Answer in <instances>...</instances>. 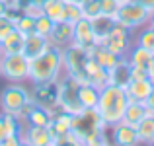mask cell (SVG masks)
<instances>
[{
    "label": "cell",
    "mask_w": 154,
    "mask_h": 146,
    "mask_svg": "<svg viewBox=\"0 0 154 146\" xmlns=\"http://www.w3.org/2000/svg\"><path fill=\"white\" fill-rule=\"evenodd\" d=\"M64 74L63 49L49 45L39 56L29 59V82L31 84H55Z\"/></svg>",
    "instance_id": "cell-1"
},
{
    "label": "cell",
    "mask_w": 154,
    "mask_h": 146,
    "mask_svg": "<svg viewBox=\"0 0 154 146\" xmlns=\"http://www.w3.org/2000/svg\"><path fill=\"white\" fill-rule=\"evenodd\" d=\"M127 103H129V96L125 88L115 86V84H105L100 90V99L98 105H96V111L100 113L102 121L109 129L111 125L123 121Z\"/></svg>",
    "instance_id": "cell-2"
},
{
    "label": "cell",
    "mask_w": 154,
    "mask_h": 146,
    "mask_svg": "<svg viewBox=\"0 0 154 146\" xmlns=\"http://www.w3.org/2000/svg\"><path fill=\"white\" fill-rule=\"evenodd\" d=\"M31 101V92L22 86V82H12L0 92V111L10 113L22 119L26 105Z\"/></svg>",
    "instance_id": "cell-3"
},
{
    "label": "cell",
    "mask_w": 154,
    "mask_h": 146,
    "mask_svg": "<svg viewBox=\"0 0 154 146\" xmlns=\"http://www.w3.org/2000/svg\"><path fill=\"white\" fill-rule=\"evenodd\" d=\"M78 88L80 82L76 78H72L70 74L64 72L57 82V101H59V109L68 111L72 115H78L84 111L82 103L78 99Z\"/></svg>",
    "instance_id": "cell-4"
},
{
    "label": "cell",
    "mask_w": 154,
    "mask_h": 146,
    "mask_svg": "<svg viewBox=\"0 0 154 146\" xmlns=\"http://www.w3.org/2000/svg\"><path fill=\"white\" fill-rule=\"evenodd\" d=\"M115 22L129 27L131 31H135V29H140V27L148 26L150 12L140 2H137V0H127V2L119 4V10L115 14Z\"/></svg>",
    "instance_id": "cell-5"
},
{
    "label": "cell",
    "mask_w": 154,
    "mask_h": 146,
    "mask_svg": "<svg viewBox=\"0 0 154 146\" xmlns=\"http://www.w3.org/2000/svg\"><path fill=\"white\" fill-rule=\"evenodd\" d=\"M0 76L6 78L8 82H29V59L23 53L2 55Z\"/></svg>",
    "instance_id": "cell-6"
},
{
    "label": "cell",
    "mask_w": 154,
    "mask_h": 146,
    "mask_svg": "<svg viewBox=\"0 0 154 146\" xmlns=\"http://www.w3.org/2000/svg\"><path fill=\"white\" fill-rule=\"evenodd\" d=\"M63 56H64V72L70 74L72 78H76L80 84L88 82L86 80V62L90 59V53L84 51L78 45H68L66 49H63Z\"/></svg>",
    "instance_id": "cell-7"
},
{
    "label": "cell",
    "mask_w": 154,
    "mask_h": 146,
    "mask_svg": "<svg viewBox=\"0 0 154 146\" xmlns=\"http://www.w3.org/2000/svg\"><path fill=\"white\" fill-rule=\"evenodd\" d=\"M131 33H133V31L129 29V27H125V26H121V23L115 22V26L111 27V31H109V33L105 35L100 43L105 45L111 53H115V55L127 56L129 49H131L133 43H135V41H133V37H131Z\"/></svg>",
    "instance_id": "cell-8"
},
{
    "label": "cell",
    "mask_w": 154,
    "mask_h": 146,
    "mask_svg": "<svg viewBox=\"0 0 154 146\" xmlns=\"http://www.w3.org/2000/svg\"><path fill=\"white\" fill-rule=\"evenodd\" d=\"M98 37L94 33L92 22L88 18H80L78 22H74V45L82 47L84 51L92 53V49L98 45Z\"/></svg>",
    "instance_id": "cell-9"
},
{
    "label": "cell",
    "mask_w": 154,
    "mask_h": 146,
    "mask_svg": "<svg viewBox=\"0 0 154 146\" xmlns=\"http://www.w3.org/2000/svg\"><path fill=\"white\" fill-rule=\"evenodd\" d=\"M33 103L47 107L51 113L59 111V101H57V82L55 84H35L33 94H31Z\"/></svg>",
    "instance_id": "cell-10"
},
{
    "label": "cell",
    "mask_w": 154,
    "mask_h": 146,
    "mask_svg": "<svg viewBox=\"0 0 154 146\" xmlns=\"http://www.w3.org/2000/svg\"><path fill=\"white\" fill-rule=\"evenodd\" d=\"M111 132V142L119 144V146H135L139 144V135H137V127L135 125H129L125 121L111 125L107 129Z\"/></svg>",
    "instance_id": "cell-11"
},
{
    "label": "cell",
    "mask_w": 154,
    "mask_h": 146,
    "mask_svg": "<svg viewBox=\"0 0 154 146\" xmlns=\"http://www.w3.org/2000/svg\"><path fill=\"white\" fill-rule=\"evenodd\" d=\"M49 43L59 49H66L68 45L74 43V23L70 22H57L49 35Z\"/></svg>",
    "instance_id": "cell-12"
},
{
    "label": "cell",
    "mask_w": 154,
    "mask_h": 146,
    "mask_svg": "<svg viewBox=\"0 0 154 146\" xmlns=\"http://www.w3.org/2000/svg\"><path fill=\"white\" fill-rule=\"evenodd\" d=\"M22 142L29 146H49L53 144V136L47 127H31V125H23L22 131Z\"/></svg>",
    "instance_id": "cell-13"
},
{
    "label": "cell",
    "mask_w": 154,
    "mask_h": 146,
    "mask_svg": "<svg viewBox=\"0 0 154 146\" xmlns=\"http://www.w3.org/2000/svg\"><path fill=\"white\" fill-rule=\"evenodd\" d=\"M127 90L129 99H135V101H146L148 96L152 94L154 90V80L148 76V78H140V80H131V82L125 86Z\"/></svg>",
    "instance_id": "cell-14"
},
{
    "label": "cell",
    "mask_w": 154,
    "mask_h": 146,
    "mask_svg": "<svg viewBox=\"0 0 154 146\" xmlns=\"http://www.w3.org/2000/svg\"><path fill=\"white\" fill-rule=\"evenodd\" d=\"M131 62H129L127 56H121L115 62V66L109 70V84H115V86L125 88L131 82Z\"/></svg>",
    "instance_id": "cell-15"
},
{
    "label": "cell",
    "mask_w": 154,
    "mask_h": 146,
    "mask_svg": "<svg viewBox=\"0 0 154 146\" xmlns=\"http://www.w3.org/2000/svg\"><path fill=\"white\" fill-rule=\"evenodd\" d=\"M49 45H51L49 39L33 31V33L26 35V41H23V55H26L27 59H35V56H39L43 51H47Z\"/></svg>",
    "instance_id": "cell-16"
},
{
    "label": "cell",
    "mask_w": 154,
    "mask_h": 146,
    "mask_svg": "<svg viewBox=\"0 0 154 146\" xmlns=\"http://www.w3.org/2000/svg\"><path fill=\"white\" fill-rule=\"evenodd\" d=\"M127 59L129 62H131V66H137V68H144V70H148L154 60V53L148 51V49L137 45V43H133V47L129 49L127 53Z\"/></svg>",
    "instance_id": "cell-17"
},
{
    "label": "cell",
    "mask_w": 154,
    "mask_h": 146,
    "mask_svg": "<svg viewBox=\"0 0 154 146\" xmlns=\"http://www.w3.org/2000/svg\"><path fill=\"white\" fill-rule=\"evenodd\" d=\"M84 70H86V80L90 84H94V86H98L100 90H102L105 84H109V70H105L103 66H100L92 56L88 59Z\"/></svg>",
    "instance_id": "cell-18"
},
{
    "label": "cell",
    "mask_w": 154,
    "mask_h": 146,
    "mask_svg": "<svg viewBox=\"0 0 154 146\" xmlns=\"http://www.w3.org/2000/svg\"><path fill=\"white\" fill-rule=\"evenodd\" d=\"M90 56L96 60V62L100 64V66H103L105 70H111L113 66H115V62L121 59L119 55H115V53H111L105 45H102V43H98L94 49H92Z\"/></svg>",
    "instance_id": "cell-19"
},
{
    "label": "cell",
    "mask_w": 154,
    "mask_h": 146,
    "mask_svg": "<svg viewBox=\"0 0 154 146\" xmlns=\"http://www.w3.org/2000/svg\"><path fill=\"white\" fill-rule=\"evenodd\" d=\"M148 107L144 101H135V99H129L127 103V109H125V115H123V121L129 125H137L148 115Z\"/></svg>",
    "instance_id": "cell-20"
},
{
    "label": "cell",
    "mask_w": 154,
    "mask_h": 146,
    "mask_svg": "<svg viewBox=\"0 0 154 146\" xmlns=\"http://www.w3.org/2000/svg\"><path fill=\"white\" fill-rule=\"evenodd\" d=\"M78 99H80V103H82L84 109H96L98 99H100V88L94 86V84H90V82L80 84V88H78Z\"/></svg>",
    "instance_id": "cell-21"
},
{
    "label": "cell",
    "mask_w": 154,
    "mask_h": 146,
    "mask_svg": "<svg viewBox=\"0 0 154 146\" xmlns=\"http://www.w3.org/2000/svg\"><path fill=\"white\" fill-rule=\"evenodd\" d=\"M23 41H26V35H23L22 31H18V29L10 31V33L0 41V45H2V55L23 53Z\"/></svg>",
    "instance_id": "cell-22"
},
{
    "label": "cell",
    "mask_w": 154,
    "mask_h": 146,
    "mask_svg": "<svg viewBox=\"0 0 154 146\" xmlns=\"http://www.w3.org/2000/svg\"><path fill=\"white\" fill-rule=\"evenodd\" d=\"M137 127V135H139V142L143 144H152L154 142V115L148 113L140 123L135 125Z\"/></svg>",
    "instance_id": "cell-23"
},
{
    "label": "cell",
    "mask_w": 154,
    "mask_h": 146,
    "mask_svg": "<svg viewBox=\"0 0 154 146\" xmlns=\"http://www.w3.org/2000/svg\"><path fill=\"white\" fill-rule=\"evenodd\" d=\"M64 8H66V2L64 0H45L41 4V10L45 16H49L53 22H64Z\"/></svg>",
    "instance_id": "cell-24"
},
{
    "label": "cell",
    "mask_w": 154,
    "mask_h": 146,
    "mask_svg": "<svg viewBox=\"0 0 154 146\" xmlns=\"http://www.w3.org/2000/svg\"><path fill=\"white\" fill-rule=\"evenodd\" d=\"M90 22H92V27H94V33H96V37H98V41H102L105 35L111 31V27L115 26V18L105 16V14H100L98 18L90 20Z\"/></svg>",
    "instance_id": "cell-25"
},
{
    "label": "cell",
    "mask_w": 154,
    "mask_h": 146,
    "mask_svg": "<svg viewBox=\"0 0 154 146\" xmlns=\"http://www.w3.org/2000/svg\"><path fill=\"white\" fill-rule=\"evenodd\" d=\"M135 43L154 53V27L150 26V23L144 26V27H140V31L137 33V37H135Z\"/></svg>",
    "instance_id": "cell-26"
},
{
    "label": "cell",
    "mask_w": 154,
    "mask_h": 146,
    "mask_svg": "<svg viewBox=\"0 0 154 146\" xmlns=\"http://www.w3.org/2000/svg\"><path fill=\"white\" fill-rule=\"evenodd\" d=\"M16 29L18 31H22L23 35H29V33H33L35 31V18L33 16H29V14H18L16 16Z\"/></svg>",
    "instance_id": "cell-27"
},
{
    "label": "cell",
    "mask_w": 154,
    "mask_h": 146,
    "mask_svg": "<svg viewBox=\"0 0 154 146\" xmlns=\"http://www.w3.org/2000/svg\"><path fill=\"white\" fill-rule=\"evenodd\" d=\"M53 27H55V22H53L49 16L39 14L37 18H35V33H39V35H43V37L49 39V35H51Z\"/></svg>",
    "instance_id": "cell-28"
},
{
    "label": "cell",
    "mask_w": 154,
    "mask_h": 146,
    "mask_svg": "<svg viewBox=\"0 0 154 146\" xmlns=\"http://www.w3.org/2000/svg\"><path fill=\"white\" fill-rule=\"evenodd\" d=\"M82 16L88 20H94L102 14V6H100V0H84L82 4Z\"/></svg>",
    "instance_id": "cell-29"
},
{
    "label": "cell",
    "mask_w": 154,
    "mask_h": 146,
    "mask_svg": "<svg viewBox=\"0 0 154 146\" xmlns=\"http://www.w3.org/2000/svg\"><path fill=\"white\" fill-rule=\"evenodd\" d=\"M66 2V0H64ZM80 18H84L82 16V6L80 4H74V2H66V8H64V20L70 23L78 22Z\"/></svg>",
    "instance_id": "cell-30"
},
{
    "label": "cell",
    "mask_w": 154,
    "mask_h": 146,
    "mask_svg": "<svg viewBox=\"0 0 154 146\" xmlns=\"http://www.w3.org/2000/svg\"><path fill=\"white\" fill-rule=\"evenodd\" d=\"M16 29V22H14V18H10L8 14H4V16H0V41H2L4 37H6L10 31H14Z\"/></svg>",
    "instance_id": "cell-31"
},
{
    "label": "cell",
    "mask_w": 154,
    "mask_h": 146,
    "mask_svg": "<svg viewBox=\"0 0 154 146\" xmlns=\"http://www.w3.org/2000/svg\"><path fill=\"white\" fill-rule=\"evenodd\" d=\"M100 6H102V14L111 16V18H115L117 10H119V2L117 0H100Z\"/></svg>",
    "instance_id": "cell-32"
},
{
    "label": "cell",
    "mask_w": 154,
    "mask_h": 146,
    "mask_svg": "<svg viewBox=\"0 0 154 146\" xmlns=\"http://www.w3.org/2000/svg\"><path fill=\"white\" fill-rule=\"evenodd\" d=\"M18 144H23L22 142V135H6L0 146H18Z\"/></svg>",
    "instance_id": "cell-33"
},
{
    "label": "cell",
    "mask_w": 154,
    "mask_h": 146,
    "mask_svg": "<svg viewBox=\"0 0 154 146\" xmlns=\"http://www.w3.org/2000/svg\"><path fill=\"white\" fill-rule=\"evenodd\" d=\"M137 2H140V4H143V6L148 10V12H150V14L154 12V0H137Z\"/></svg>",
    "instance_id": "cell-34"
},
{
    "label": "cell",
    "mask_w": 154,
    "mask_h": 146,
    "mask_svg": "<svg viewBox=\"0 0 154 146\" xmlns=\"http://www.w3.org/2000/svg\"><path fill=\"white\" fill-rule=\"evenodd\" d=\"M144 103H146V107H148V111H154V90H152V94L150 96H148V99L146 101H144Z\"/></svg>",
    "instance_id": "cell-35"
},
{
    "label": "cell",
    "mask_w": 154,
    "mask_h": 146,
    "mask_svg": "<svg viewBox=\"0 0 154 146\" xmlns=\"http://www.w3.org/2000/svg\"><path fill=\"white\" fill-rule=\"evenodd\" d=\"M4 136H6V127H4V121H2V115H0V144H2Z\"/></svg>",
    "instance_id": "cell-36"
},
{
    "label": "cell",
    "mask_w": 154,
    "mask_h": 146,
    "mask_svg": "<svg viewBox=\"0 0 154 146\" xmlns=\"http://www.w3.org/2000/svg\"><path fill=\"white\" fill-rule=\"evenodd\" d=\"M8 12V6H6V0H0V16H4Z\"/></svg>",
    "instance_id": "cell-37"
},
{
    "label": "cell",
    "mask_w": 154,
    "mask_h": 146,
    "mask_svg": "<svg viewBox=\"0 0 154 146\" xmlns=\"http://www.w3.org/2000/svg\"><path fill=\"white\" fill-rule=\"evenodd\" d=\"M27 2H33V4H37V6H41V4L45 2V0H27Z\"/></svg>",
    "instance_id": "cell-38"
},
{
    "label": "cell",
    "mask_w": 154,
    "mask_h": 146,
    "mask_svg": "<svg viewBox=\"0 0 154 146\" xmlns=\"http://www.w3.org/2000/svg\"><path fill=\"white\" fill-rule=\"evenodd\" d=\"M66 2H74V4H82L84 0H66Z\"/></svg>",
    "instance_id": "cell-39"
},
{
    "label": "cell",
    "mask_w": 154,
    "mask_h": 146,
    "mask_svg": "<svg viewBox=\"0 0 154 146\" xmlns=\"http://www.w3.org/2000/svg\"><path fill=\"white\" fill-rule=\"evenodd\" d=\"M148 23H150V26H154V12L150 14V22H148Z\"/></svg>",
    "instance_id": "cell-40"
},
{
    "label": "cell",
    "mask_w": 154,
    "mask_h": 146,
    "mask_svg": "<svg viewBox=\"0 0 154 146\" xmlns=\"http://www.w3.org/2000/svg\"><path fill=\"white\" fill-rule=\"evenodd\" d=\"M0 59H2V45H0Z\"/></svg>",
    "instance_id": "cell-41"
},
{
    "label": "cell",
    "mask_w": 154,
    "mask_h": 146,
    "mask_svg": "<svg viewBox=\"0 0 154 146\" xmlns=\"http://www.w3.org/2000/svg\"><path fill=\"white\" fill-rule=\"evenodd\" d=\"M117 2H119V4H123V2H127V0H117Z\"/></svg>",
    "instance_id": "cell-42"
},
{
    "label": "cell",
    "mask_w": 154,
    "mask_h": 146,
    "mask_svg": "<svg viewBox=\"0 0 154 146\" xmlns=\"http://www.w3.org/2000/svg\"><path fill=\"white\" fill-rule=\"evenodd\" d=\"M20 2H26V0H20Z\"/></svg>",
    "instance_id": "cell-43"
},
{
    "label": "cell",
    "mask_w": 154,
    "mask_h": 146,
    "mask_svg": "<svg viewBox=\"0 0 154 146\" xmlns=\"http://www.w3.org/2000/svg\"><path fill=\"white\" fill-rule=\"evenodd\" d=\"M152 115H154V111H152Z\"/></svg>",
    "instance_id": "cell-44"
},
{
    "label": "cell",
    "mask_w": 154,
    "mask_h": 146,
    "mask_svg": "<svg viewBox=\"0 0 154 146\" xmlns=\"http://www.w3.org/2000/svg\"><path fill=\"white\" fill-rule=\"evenodd\" d=\"M152 27H154V26H152Z\"/></svg>",
    "instance_id": "cell-45"
},
{
    "label": "cell",
    "mask_w": 154,
    "mask_h": 146,
    "mask_svg": "<svg viewBox=\"0 0 154 146\" xmlns=\"http://www.w3.org/2000/svg\"><path fill=\"white\" fill-rule=\"evenodd\" d=\"M152 144H154V142H152Z\"/></svg>",
    "instance_id": "cell-46"
}]
</instances>
